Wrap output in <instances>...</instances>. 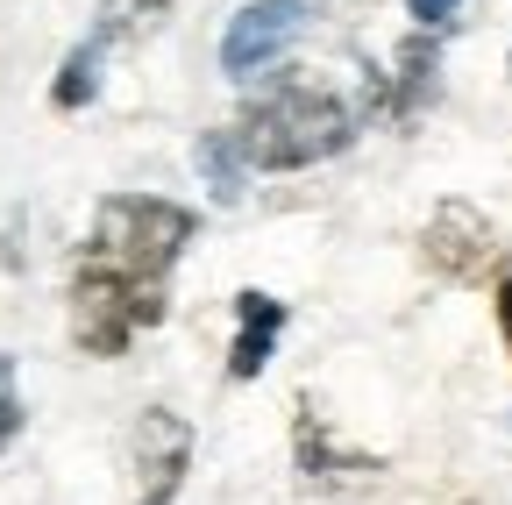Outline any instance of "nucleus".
Listing matches in <instances>:
<instances>
[{
  "instance_id": "obj_10",
  "label": "nucleus",
  "mask_w": 512,
  "mask_h": 505,
  "mask_svg": "<svg viewBox=\"0 0 512 505\" xmlns=\"http://www.w3.org/2000/svg\"><path fill=\"white\" fill-rule=\"evenodd\" d=\"M200 171H207V193H214V200H242L249 157H242L235 129H207V136H200Z\"/></svg>"
},
{
  "instance_id": "obj_13",
  "label": "nucleus",
  "mask_w": 512,
  "mask_h": 505,
  "mask_svg": "<svg viewBox=\"0 0 512 505\" xmlns=\"http://www.w3.org/2000/svg\"><path fill=\"white\" fill-rule=\"evenodd\" d=\"M498 321H505V342H512V271L498 278Z\"/></svg>"
},
{
  "instance_id": "obj_5",
  "label": "nucleus",
  "mask_w": 512,
  "mask_h": 505,
  "mask_svg": "<svg viewBox=\"0 0 512 505\" xmlns=\"http://www.w3.org/2000/svg\"><path fill=\"white\" fill-rule=\"evenodd\" d=\"M292 463L306 470V484H370V477L384 470L377 456L342 449V441L328 434V420H320L313 399H299V413H292Z\"/></svg>"
},
{
  "instance_id": "obj_1",
  "label": "nucleus",
  "mask_w": 512,
  "mask_h": 505,
  "mask_svg": "<svg viewBox=\"0 0 512 505\" xmlns=\"http://www.w3.org/2000/svg\"><path fill=\"white\" fill-rule=\"evenodd\" d=\"M192 235L200 214L157 193H107L93 207V228L72 257V306H64L86 356H121L143 328L164 321V285Z\"/></svg>"
},
{
  "instance_id": "obj_2",
  "label": "nucleus",
  "mask_w": 512,
  "mask_h": 505,
  "mask_svg": "<svg viewBox=\"0 0 512 505\" xmlns=\"http://www.w3.org/2000/svg\"><path fill=\"white\" fill-rule=\"evenodd\" d=\"M249 171H306V164H328L349 150L356 136V107L335 93V86H313V79H292L264 100H249L242 121H228Z\"/></svg>"
},
{
  "instance_id": "obj_8",
  "label": "nucleus",
  "mask_w": 512,
  "mask_h": 505,
  "mask_svg": "<svg viewBox=\"0 0 512 505\" xmlns=\"http://www.w3.org/2000/svg\"><path fill=\"white\" fill-rule=\"evenodd\" d=\"M434 65H441L434 29H420V36L399 43V65H392V114H399V121H413V114L427 107V93H434Z\"/></svg>"
},
{
  "instance_id": "obj_6",
  "label": "nucleus",
  "mask_w": 512,
  "mask_h": 505,
  "mask_svg": "<svg viewBox=\"0 0 512 505\" xmlns=\"http://www.w3.org/2000/svg\"><path fill=\"white\" fill-rule=\"evenodd\" d=\"M136 463H143V498L136 505H171L178 484H185V463H192V427L178 413L150 406L143 427H136Z\"/></svg>"
},
{
  "instance_id": "obj_4",
  "label": "nucleus",
  "mask_w": 512,
  "mask_h": 505,
  "mask_svg": "<svg viewBox=\"0 0 512 505\" xmlns=\"http://www.w3.org/2000/svg\"><path fill=\"white\" fill-rule=\"evenodd\" d=\"M420 257H427L434 278L470 285V278H484V264L498 257V228H491L484 207H470V200H441L434 221H427V235H420Z\"/></svg>"
},
{
  "instance_id": "obj_3",
  "label": "nucleus",
  "mask_w": 512,
  "mask_h": 505,
  "mask_svg": "<svg viewBox=\"0 0 512 505\" xmlns=\"http://www.w3.org/2000/svg\"><path fill=\"white\" fill-rule=\"evenodd\" d=\"M313 15H320V0H249V8L221 29V72L228 79L271 72L278 57L313 29Z\"/></svg>"
},
{
  "instance_id": "obj_11",
  "label": "nucleus",
  "mask_w": 512,
  "mask_h": 505,
  "mask_svg": "<svg viewBox=\"0 0 512 505\" xmlns=\"http://www.w3.org/2000/svg\"><path fill=\"white\" fill-rule=\"evenodd\" d=\"M22 434V392H15V356H0V456Z\"/></svg>"
},
{
  "instance_id": "obj_7",
  "label": "nucleus",
  "mask_w": 512,
  "mask_h": 505,
  "mask_svg": "<svg viewBox=\"0 0 512 505\" xmlns=\"http://www.w3.org/2000/svg\"><path fill=\"white\" fill-rule=\"evenodd\" d=\"M285 321H292L285 299H271V292H235V349H228V377H235V385L264 377V363H271Z\"/></svg>"
},
{
  "instance_id": "obj_9",
  "label": "nucleus",
  "mask_w": 512,
  "mask_h": 505,
  "mask_svg": "<svg viewBox=\"0 0 512 505\" xmlns=\"http://www.w3.org/2000/svg\"><path fill=\"white\" fill-rule=\"evenodd\" d=\"M107 43H114V22H107V29H93V36H86L72 57H64V72H57V86H50V107H86V100L100 93Z\"/></svg>"
},
{
  "instance_id": "obj_12",
  "label": "nucleus",
  "mask_w": 512,
  "mask_h": 505,
  "mask_svg": "<svg viewBox=\"0 0 512 505\" xmlns=\"http://www.w3.org/2000/svg\"><path fill=\"white\" fill-rule=\"evenodd\" d=\"M406 8H413V22H420V29H448L463 0H406Z\"/></svg>"
}]
</instances>
